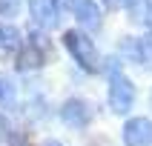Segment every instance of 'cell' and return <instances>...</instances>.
I'll use <instances>...</instances> for the list:
<instances>
[{
  "mask_svg": "<svg viewBox=\"0 0 152 146\" xmlns=\"http://www.w3.org/2000/svg\"><path fill=\"white\" fill-rule=\"evenodd\" d=\"M109 106L118 115H126L135 106V86H132V80L126 75H121V72H115L109 77Z\"/></svg>",
  "mask_w": 152,
  "mask_h": 146,
  "instance_id": "6da1fadb",
  "label": "cell"
},
{
  "mask_svg": "<svg viewBox=\"0 0 152 146\" xmlns=\"http://www.w3.org/2000/svg\"><path fill=\"white\" fill-rule=\"evenodd\" d=\"M63 43H66V49L72 52V57H75L77 63L86 69V72H92L95 63H98L92 40H89L86 34H80V32H66V34H63Z\"/></svg>",
  "mask_w": 152,
  "mask_h": 146,
  "instance_id": "7a4b0ae2",
  "label": "cell"
},
{
  "mask_svg": "<svg viewBox=\"0 0 152 146\" xmlns=\"http://www.w3.org/2000/svg\"><path fill=\"white\" fill-rule=\"evenodd\" d=\"M124 143L126 146H152V120L132 118L124 123Z\"/></svg>",
  "mask_w": 152,
  "mask_h": 146,
  "instance_id": "3957f363",
  "label": "cell"
},
{
  "mask_svg": "<svg viewBox=\"0 0 152 146\" xmlns=\"http://www.w3.org/2000/svg\"><path fill=\"white\" fill-rule=\"evenodd\" d=\"M89 118H92V112H89L86 100H80V97H72V100H66L60 106V120H63L66 126L83 129L86 123H89Z\"/></svg>",
  "mask_w": 152,
  "mask_h": 146,
  "instance_id": "277c9868",
  "label": "cell"
},
{
  "mask_svg": "<svg viewBox=\"0 0 152 146\" xmlns=\"http://www.w3.org/2000/svg\"><path fill=\"white\" fill-rule=\"evenodd\" d=\"M29 12L40 26H58V0H29Z\"/></svg>",
  "mask_w": 152,
  "mask_h": 146,
  "instance_id": "5b68a950",
  "label": "cell"
},
{
  "mask_svg": "<svg viewBox=\"0 0 152 146\" xmlns=\"http://www.w3.org/2000/svg\"><path fill=\"white\" fill-rule=\"evenodd\" d=\"M75 17H77V23L86 26V29H98L101 26V9L95 6V0H77Z\"/></svg>",
  "mask_w": 152,
  "mask_h": 146,
  "instance_id": "8992f818",
  "label": "cell"
},
{
  "mask_svg": "<svg viewBox=\"0 0 152 146\" xmlns=\"http://www.w3.org/2000/svg\"><path fill=\"white\" fill-rule=\"evenodd\" d=\"M132 57L144 66H152V34H144V37L135 40V54Z\"/></svg>",
  "mask_w": 152,
  "mask_h": 146,
  "instance_id": "52a82bcc",
  "label": "cell"
},
{
  "mask_svg": "<svg viewBox=\"0 0 152 146\" xmlns=\"http://www.w3.org/2000/svg\"><path fill=\"white\" fill-rule=\"evenodd\" d=\"M43 63V52L40 49H23V54L17 57V69H34Z\"/></svg>",
  "mask_w": 152,
  "mask_h": 146,
  "instance_id": "ba28073f",
  "label": "cell"
},
{
  "mask_svg": "<svg viewBox=\"0 0 152 146\" xmlns=\"http://www.w3.org/2000/svg\"><path fill=\"white\" fill-rule=\"evenodd\" d=\"M20 46V32L15 26H0V49H17Z\"/></svg>",
  "mask_w": 152,
  "mask_h": 146,
  "instance_id": "9c48e42d",
  "label": "cell"
},
{
  "mask_svg": "<svg viewBox=\"0 0 152 146\" xmlns=\"http://www.w3.org/2000/svg\"><path fill=\"white\" fill-rule=\"evenodd\" d=\"M15 103V86L6 75H0V106H12Z\"/></svg>",
  "mask_w": 152,
  "mask_h": 146,
  "instance_id": "30bf717a",
  "label": "cell"
},
{
  "mask_svg": "<svg viewBox=\"0 0 152 146\" xmlns=\"http://www.w3.org/2000/svg\"><path fill=\"white\" fill-rule=\"evenodd\" d=\"M126 9L132 15V20H141V17L149 15V0H126Z\"/></svg>",
  "mask_w": 152,
  "mask_h": 146,
  "instance_id": "8fae6325",
  "label": "cell"
},
{
  "mask_svg": "<svg viewBox=\"0 0 152 146\" xmlns=\"http://www.w3.org/2000/svg\"><path fill=\"white\" fill-rule=\"evenodd\" d=\"M17 9H20L17 0H0V15H3V17H15Z\"/></svg>",
  "mask_w": 152,
  "mask_h": 146,
  "instance_id": "7c38bea8",
  "label": "cell"
},
{
  "mask_svg": "<svg viewBox=\"0 0 152 146\" xmlns=\"http://www.w3.org/2000/svg\"><path fill=\"white\" fill-rule=\"evenodd\" d=\"M9 146H29V140H26L23 135H17V132H12V135H9Z\"/></svg>",
  "mask_w": 152,
  "mask_h": 146,
  "instance_id": "4fadbf2b",
  "label": "cell"
},
{
  "mask_svg": "<svg viewBox=\"0 0 152 146\" xmlns=\"http://www.w3.org/2000/svg\"><path fill=\"white\" fill-rule=\"evenodd\" d=\"M103 6L106 9H121V6H126V0H103Z\"/></svg>",
  "mask_w": 152,
  "mask_h": 146,
  "instance_id": "5bb4252c",
  "label": "cell"
},
{
  "mask_svg": "<svg viewBox=\"0 0 152 146\" xmlns=\"http://www.w3.org/2000/svg\"><path fill=\"white\" fill-rule=\"evenodd\" d=\"M3 132H6V118L0 115V137H3Z\"/></svg>",
  "mask_w": 152,
  "mask_h": 146,
  "instance_id": "9a60e30c",
  "label": "cell"
},
{
  "mask_svg": "<svg viewBox=\"0 0 152 146\" xmlns=\"http://www.w3.org/2000/svg\"><path fill=\"white\" fill-rule=\"evenodd\" d=\"M46 146H60V143H58V140H49V143H46Z\"/></svg>",
  "mask_w": 152,
  "mask_h": 146,
  "instance_id": "2e32d148",
  "label": "cell"
}]
</instances>
